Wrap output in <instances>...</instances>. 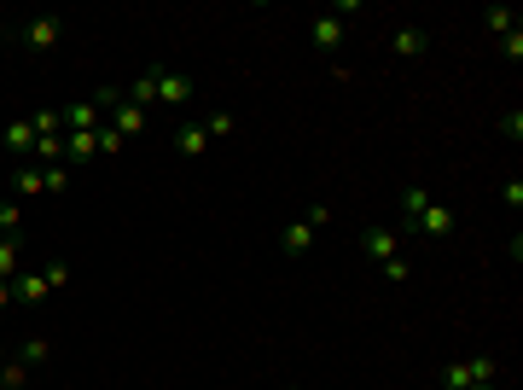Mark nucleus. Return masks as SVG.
<instances>
[{
  "label": "nucleus",
  "instance_id": "obj_25",
  "mask_svg": "<svg viewBox=\"0 0 523 390\" xmlns=\"http://www.w3.org/2000/svg\"><path fill=\"white\" fill-rule=\"evenodd\" d=\"M384 279H390V286H407V279H413V262H407V257H390V262H384Z\"/></svg>",
  "mask_w": 523,
  "mask_h": 390
},
{
  "label": "nucleus",
  "instance_id": "obj_32",
  "mask_svg": "<svg viewBox=\"0 0 523 390\" xmlns=\"http://www.w3.org/2000/svg\"><path fill=\"white\" fill-rule=\"evenodd\" d=\"M6 303H12V279H0V309H6Z\"/></svg>",
  "mask_w": 523,
  "mask_h": 390
},
{
  "label": "nucleus",
  "instance_id": "obj_20",
  "mask_svg": "<svg viewBox=\"0 0 523 390\" xmlns=\"http://www.w3.org/2000/svg\"><path fill=\"white\" fill-rule=\"evenodd\" d=\"M442 385L448 390H471V361H448V368H442Z\"/></svg>",
  "mask_w": 523,
  "mask_h": 390
},
{
  "label": "nucleus",
  "instance_id": "obj_22",
  "mask_svg": "<svg viewBox=\"0 0 523 390\" xmlns=\"http://www.w3.org/2000/svg\"><path fill=\"white\" fill-rule=\"evenodd\" d=\"M23 379H30L23 361H0V390H23Z\"/></svg>",
  "mask_w": 523,
  "mask_h": 390
},
{
  "label": "nucleus",
  "instance_id": "obj_31",
  "mask_svg": "<svg viewBox=\"0 0 523 390\" xmlns=\"http://www.w3.org/2000/svg\"><path fill=\"white\" fill-rule=\"evenodd\" d=\"M501 199L512 204V210H523V181H518V175H512V181H506V187H501Z\"/></svg>",
  "mask_w": 523,
  "mask_h": 390
},
{
  "label": "nucleus",
  "instance_id": "obj_14",
  "mask_svg": "<svg viewBox=\"0 0 523 390\" xmlns=\"http://www.w3.org/2000/svg\"><path fill=\"white\" fill-rule=\"evenodd\" d=\"M425 30H413V23H407V30H395V58H419V53H425Z\"/></svg>",
  "mask_w": 523,
  "mask_h": 390
},
{
  "label": "nucleus",
  "instance_id": "obj_33",
  "mask_svg": "<svg viewBox=\"0 0 523 390\" xmlns=\"http://www.w3.org/2000/svg\"><path fill=\"white\" fill-rule=\"evenodd\" d=\"M471 390H501V379H494V385H471Z\"/></svg>",
  "mask_w": 523,
  "mask_h": 390
},
{
  "label": "nucleus",
  "instance_id": "obj_5",
  "mask_svg": "<svg viewBox=\"0 0 523 390\" xmlns=\"http://www.w3.org/2000/svg\"><path fill=\"white\" fill-rule=\"evenodd\" d=\"M12 192H18V199H41V192H47L41 164H30V157H23V164L12 169Z\"/></svg>",
  "mask_w": 523,
  "mask_h": 390
},
{
  "label": "nucleus",
  "instance_id": "obj_11",
  "mask_svg": "<svg viewBox=\"0 0 523 390\" xmlns=\"http://www.w3.org/2000/svg\"><path fill=\"white\" fill-rule=\"evenodd\" d=\"M315 234H320V227L308 222V216H303V222H291V227H285V257H303V251L315 245Z\"/></svg>",
  "mask_w": 523,
  "mask_h": 390
},
{
  "label": "nucleus",
  "instance_id": "obj_6",
  "mask_svg": "<svg viewBox=\"0 0 523 390\" xmlns=\"http://www.w3.org/2000/svg\"><path fill=\"white\" fill-rule=\"evenodd\" d=\"M12 303H47V274L41 268H23V274L12 279Z\"/></svg>",
  "mask_w": 523,
  "mask_h": 390
},
{
  "label": "nucleus",
  "instance_id": "obj_30",
  "mask_svg": "<svg viewBox=\"0 0 523 390\" xmlns=\"http://www.w3.org/2000/svg\"><path fill=\"white\" fill-rule=\"evenodd\" d=\"M501 134H506V140H523V111H506L501 117Z\"/></svg>",
  "mask_w": 523,
  "mask_h": 390
},
{
  "label": "nucleus",
  "instance_id": "obj_1",
  "mask_svg": "<svg viewBox=\"0 0 523 390\" xmlns=\"http://www.w3.org/2000/svg\"><path fill=\"white\" fill-rule=\"evenodd\" d=\"M360 251H367L372 262H390L395 251H402V234H395V227H367V234H360Z\"/></svg>",
  "mask_w": 523,
  "mask_h": 390
},
{
  "label": "nucleus",
  "instance_id": "obj_29",
  "mask_svg": "<svg viewBox=\"0 0 523 390\" xmlns=\"http://www.w3.org/2000/svg\"><path fill=\"white\" fill-rule=\"evenodd\" d=\"M501 53H506V58H512V65H518V58H523V30H512V35H501Z\"/></svg>",
  "mask_w": 523,
  "mask_h": 390
},
{
  "label": "nucleus",
  "instance_id": "obj_21",
  "mask_svg": "<svg viewBox=\"0 0 523 390\" xmlns=\"http://www.w3.org/2000/svg\"><path fill=\"white\" fill-rule=\"evenodd\" d=\"M18 361H23V368H41V361H47V338H23V344H18Z\"/></svg>",
  "mask_w": 523,
  "mask_h": 390
},
{
  "label": "nucleus",
  "instance_id": "obj_16",
  "mask_svg": "<svg viewBox=\"0 0 523 390\" xmlns=\"http://www.w3.org/2000/svg\"><path fill=\"white\" fill-rule=\"evenodd\" d=\"M23 274V245L18 239H0V279H18Z\"/></svg>",
  "mask_w": 523,
  "mask_h": 390
},
{
  "label": "nucleus",
  "instance_id": "obj_8",
  "mask_svg": "<svg viewBox=\"0 0 523 390\" xmlns=\"http://www.w3.org/2000/svg\"><path fill=\"white\" fill-rule=\"evenodd\" d=\"M413 234H425V239H448V234H454V210H448V204H425V216H419Z\"/></svg>",
  "mask_w": 523,
  "mask_h": 390
},
{
  "label": "nucleus",
  "instance_id": "obj_4",
  "mask_svg": "<svg viewBox=\"0 0 523 390\" xmlns=\"http://www.w3.org/2000/svg\"><path fill=\"white\" fill-rule=\"evenodd\" d=\"M308 41H315L320 53H338V47H343V18H332V12H320V18L308 23Z\"/></svg>",
  "mask_w": 523,
  "mask_h": 390
},
{
  "label": "nucleus",
  "instance_id": "obj_9",
  "mask_svg": "<svg viewBox=\"0 0 523 390\" xmlns=\"http://www.w3.org/2000/svg\"><path fill=\"white\" fill-rule=\"evenodd\" d=\"M111 111H117V123H111V129H117L122 140H134V134H146V111H140V105L117 100V105H111Z\"/></svg>",
  "mask_w": 523,
  "mask_h": 390
},
{
  "label": "nucleus",
  "instance_id": "obj_28",
  "mask_svg": "<svg viewBox=\"0 0 523 390\" xmlns=\"http://www.w3.org/2000/svg\"><path fill=\"white\" fill-rule=\"evenodd\" d=\"M41 274H47V291H58V286H70V262H47V268H41Z\"/></svg>",
  "mask_w": 523,
  "mask_h": 390
},
{
  "label": "nucleus",
  "instance_id": "obj_7",
  "mask_svg": "<svg viewBox=\"0 0 523 390\" xmlns=\"http://www.w3.org/2000/svg\"><path fill=\"white\" fill-rule=\"evenodd\" d=\"M395 204H402V227H395V234H413L419 216H425V204H430V192L425 187H402V199H395Z\"/></svg>",
  "mask_w": 523,
  "mask_h": 390
},
{
  "label": "nucleus",
  "instance_id": "obj_23",
  "mask_svg": "<svg viewBox=\"0 0 523 390\" xmlns=\"http://www.w3.org/2000/svg\"><path fill=\"white\" fill-rule=\"evenodd\" d=\"M494 379H501L494 356H471V385H494Z\"/></svg>",
  "mask_w": 523,
  "mask_h": 390
},
{
  "label": "nucleus",
  "instance_id": "obj_27",
  "mask_svg": "<svg viewBox=\"0 0 523 390\" xmlns=\"http://www.w3.org/2000/svg\"><path fill=\"white\" fill-rule=\"evenodd\" d=\"M122 146H129V140H122V134H117V129H99V157H117V152H122Z\"/></svg>",
  "mask_w": 523,
  "mask_h": 390
},
{
  "label": "nucleus",
  "instance_id": "obj_12",
  "mask_svg": "<svg viewBox=\"0 0 523 390\" xmlns=\"http://www.w3.org/2000/svg\"><path fill=\"white\" fill-rule=\"evenodd\" d=\"M58 35H65V23H58V18H30V30H23V41H30V47H53Z\"/></svg>",
  "mask_w": 523,
  "mask_h": 390
},
{
  "label": "nucleus",
  "instance_id": "obj_26",
  "mask_svg": "<svg viewBox=\"0 0 523 390\" xmlns=\"http://www.w3.org/2000/svg\"><path fill=\"white\" fill-rule=\"evenodd\" d=\"M204 134H209V140H227V134H233V111H216L204 123Z\"/></svg>",
  "mask_w": 523,
  "mask_h": 390
},
{
  "label": "nucleus",
  "instance_id": "obj_24",
  "mask_svg": "<svg viewBox=\"0 0 523 390\" xmlns=\"http://www.w3.org/2000/svg\"><path fill=\"white\" fill-rule=\"evenodd\" d=\"M41 175H47V192H53V199H58V192H70V164H47Z\"/></svg>",
  "mask_w": 523,
  "mask_h": 390
},
{
  "label": "nucleus",
  "instance_id": "obj_3",
  "mask_svg": "<svg viewBox=\"0 0 523 390\" xmlns=\"http://www.w3.org/2000/svg\"><path fill=\"white\" fill-rule=\"evenodd\" d=\"M0 146H6L12 157H35V123H30V117L6 123V129H0Z\"/></svg>",
  "mask_w": 523,
  "mask_h": 390
},
{
  "label": "nucleus",
  "instance_id": "obj_19",
  "mask_svg": "<svg viewBox=\"0 0 523 390\" xmlns=\"http://www.w3.org/2000/svg\"><path fill=\"white\" fill-rule=\"evenodd\" d=\"M30 123H35V140H47V134H65V117H58V111H30Z\"/></svg>",
  "mask_w": 523,
  "mask_h": 390
},
{
  "label": "nucleus",
  "instance_id": "obj_10",
  "mask_svg": "<svg viewBox=\"0 0 523 390\" xmlns=\"http://www.w3.org/2000/svg\"><path fill=\"white\" fill-rule=\"evenodd\" d=\"M65 134H82V129H99V105L93 100H82V105H65Z\"/></svg>",
  "mask_w": 523,
  "mask_h": 390
},
{
  "label": "nucleus",
  "instance_id": "obj_2",
  "mask_svg": "<svg viewBox=\"0 0 523 390\" xmlns=\"http://www.w3.org/2000/svg\"><path fill=\"white\" fill-rule=\"evenodd\" d=\"M186 100H192V82H186L181 70L157 65V105H186Z\"/></svg>",
  "mask_w": 523,
  "mask_h": 390
},
{
  "label": "nucleus",
  "instance_id": "obj_17",
  "mask_svg": "<svg viewBox=\"0 0 523 390\" xmlns=\"http://www.w3.org/2000/svg\"><path fill=\"white\" fill-rule=\"evenodd\" d=\"M174 146H181L186 157H198V152H204V146H209V134L198 129V123H181V134H174Z\"/></svg>",
  "mask_w": 523,
  "mask_h": 390
},
{
  "label": "nucleus",
  "instance_id": "obj_13",
  "mask_svg": "<svg viewBox=\"0 0 523 390\" xmlns=\"http://www.w3.org/2000/svg\"><path fill=\"white\" fill-rule=\"evenodd\" d=\"M129 105H140V111H152V105H157V65L140 70V82L129 88Z\"/></svg>",
  "mask_w": 523,
  "mask_h": 390
},
{
  "label": "nucleus",
  "instance_id": "obj_18",
  "mask_svg": "<svg viewBox=\"0 0 523 390\" xmlns=\"http://www.w3.org/2000/svg\"><path fill=\"white\" fill-rule=\"evenodd\" d=\"M18 227H23V204H0V239H18Z\"/></svg>",
  "mask_w": 523,
  "mask_h": 390
},
{
  "label": "nucleus",
  "instance_id": "obj_15",
  "mask_svg": "<svg viewBox=\"0 0 523 390\" xmlns=\"http://www.w3.org/2000/svg\"><path fill=\"white\" fill-rule=\"evenodd\" d=\"M483 23H489V35L501 41V35L518 30V12H512V6H489V12H483Z\"/></svg>",
  "mask_w": 523,
  "mask_h": 390
}]
</instances>
